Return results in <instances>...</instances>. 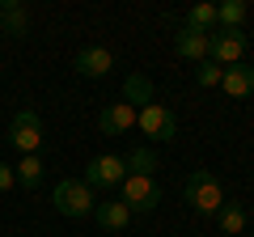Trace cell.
<instances>
[{
    "mask_svg": "<svg viewBox=\"0 0 254 237\" xmlns=\"http://www.w3.org/2000/svg\"><path fill=\"white\" fill-rule=\"evenodd\" d=\"M182 195H187V203L199 212V216H216V212L225 208V186H220L208 170H195V174H190L187 186H182Z\"/></svg>",
    "mask_w": 254,
    "mask_h": 237,
    "instance_id": "6da1fadb",
    "label": "cell"
},
{
    "mask_svg": "<svg viewBox=\"0 0 254 237\" xmlns=\"http://www.w3.org/2000/svg\"><path fill=\"white\" fill-rule=\"evenodd\" d=\"M51 203H55V212L68 216V220H85V216H93V208H98L93 191H89L85 182H76V178H64V182L55 186Z\"/></svg>",
    "mask_w": 254,
    "mask_h": 237,
    "instance_id": "7a4b0ae2",
    "label": "cell"
},
{
    "mask_svg": "<svg viewBox=\"0 0 254 237\" xmlns=\"http://www.w3.org/2000/svg\"><path fill=\"white\" fill-rule=\"evenodd\" d=\"M119 199L127 203V212H153L161 203V186L144 174H127L123 186H119Z\"/></svg>",
    "mask_w": 254,
    "mask_h": 237,
    "instance_id": "3957f363",
    "label": "cell"
},
{
    "mask_svg": "<svg viewBox=\"0 0 254 237\" xmlns=\"http://www.w3.org/2000/svg\"><path fill=\"white\" fill-rule=\"evenodd\" d=\"M208 59L220 68H233L246 59V30H212L208 38Z\"/></svg>",
    "mask_w": 254,
    "mask_h": 237,
    "instance_id": "277c9868",
    "label": "cell"
},
{
    "mask_svg": "<svg viewBox=\"0 0 254 237\" xmlns=\"http://www.w3.org/2000/svg\"><path fill=\"white\" fill-rule=\"evenodd\" d=\"M136 127L148 140H174L178 136V115L170 106H161V102H148L144 110H136Z\"/></svg>",
    "mask_w": 254,
    "mask_h": 237,
    "instance_id": "5b68a950",
    "label": "cell"
},
{
    "mask_svg": "<svg viewBox=\"0 0 254 237\" xmlns=\"http://www.w3.org/2000/svg\"><path fill=\"white\" fill-rule=\"evenodd\" d=\"M123 178H127V161L123 157H115V153H102V157H93L89 165H85V178L81 182L89 186H102V191H110V186H123Z\"/></svg>",
    "mask_w": 254,
    "mask_h": 237,
    "instance_id": "8992f818",
    "label": "cell"
},
{
    "mask_svg": "<svg viewBox=\"0 0 254 237\" xmlns=\"http://www.w3.org/2000/svg\"><path fill=\"white\" fill-rule=\"evenodd\" d=\"M9 140H13V148H21V153H38L43 148V118L34 115V110H17L13 115V123H9Z\"/></svg>",
    "mask_w": 254,
    "mask_h": 237,
    "instance_id": "52a82bcc",
    "label": "cell"
},
{
    "mask_svg": "<svg viewBox=\"0 0 254 237\" xmlns=\"http://www.w3.org/2000/svg\"><path fill=\"white\" fill-rule=\"evenodd\" d=\"M110 68H115V51H110V47H81V51H76V72L81 76H106Z\"/></svg>",
    "mask_w": 254,
    "mask_h": 237,
    "instance_id": "ba28073f",
    "label": "cell"
},
{
    "mask_svg": "<svg viewBox=\"0 0 254 237\" xmlns=\"http://www.w3.org/2000/svg\"><path fill=\"white\" fill-rule=\"evenodd\" d=\"M98 127L106 131V136H123V131L136 127V110L127 106V102H110V106L98 115Z\"/></svg>",
    "mask_w": 254,
    "mask_h": 237,
    "instance_id": "9c48e42d",
    "label": "cell"
},
{
    "mask_svg": "<svg viewBox=\"0 0 254 237\" xmlns=\"http://www.w3.org/2000/svg\"><path fill=\"white\" fill-rule=\"evenodd\" d=\"M0 34H9V38L30 34V13L21 0H0Z\"/></svg>",
    "mask_w": 254,
    "mask_h": 237,
    "instance_id": "30bf717a",
    "label": "cell"
},
{
    "mask_svg": "<svg viewBox=\"0 0 254 237\" xmlns=\"http://www.w3.org/2000/svg\"><path fill=\"white\" fill-rule=\"evenodd\" d=\"M208 38L212 34H199V30L178 26V34H174V51H178L182 59H190V64H203V59H208Z\"/></svg>",
    "mask_w": 254,
    "mask_h": 237,
    "instance_id": "8fae6325",
    "label": "cell"
},
{
    "mask_svg": "<svg viewBox=\"0 0 254 237\" xmlns=\"http://www.w3.org/2000/svg\"><path fill=\"white\" fill-rule=\"evenodd\" d=\"M220 89H225L229 98H250V93H254V68H250V64H233V68H225V76H220Z\"/></svg>",
    "mask_w": 254,
    "mask_h": 237,
    "instance_id": "7c38bea8",
    "label": "cell"
},
{
    "mask_svg": "<svg viewBox=\"0 0 254 237\" xmlns=\"http://www.w3.org/2000/svg\"><path fill=\"white\" fill-rule=\"evenodd\" d=\"M93 220H98L106 233H119V229H127L131 212H127V203H123V199H102L98 208H93Z\"/></svg>",
    "mask_w": 254,
    "mask_h": 237,
    "instance_id": "4fadbf2b",
    "label": "cell"
},
{
    "mask_svg": "<svg viewBox=\"0 0 254 237\" xmlns=\"http://www.w3.org/2000/svg\"><path fill=\"white\" fill-rule=\"evenodd\" d=\"M123 102H127L131 110H136V106L144 110L148 102H153V81H148L144 72H131V76L123 81Z\"/></svg>",
    "mask_w": 254,
    "mask_h": 237,
    "instance_id": "5bb4252c",
    "label": "cell"
},
{
    "mask_svg": "<svg viewBox=\"0 0 254 237\" xmlns=\"http://www.w3.org/2000/svg\"><path fill=\"white\" fill-rule=\"evenodd\" d=\"M187 30H199V34H212L216 30V4H190L187 17H182Z\"/></svg>",
    "mask_w": 254,
    "mask_h": 237,
    "instance_id": "9a60e30c",
    "label": "cell"
},
{
    "mask_svg": "<svg viewBox=\"0 0 254 237\" xmlns=\"http://www.w3.org/2000/svg\"><path fill=\"white\" fill-rule=\"evenodd\" d=\"M13 174H17V186H26V191H38V182H43V157H38V153L21 157Z\"/></svg>",
    "mask_w": 254,
    "mask_h": 237,
    "instance_id": "2e32d148",
    "label": "cell"
},
{
    "mask_svg": "<svg viewBox=\"0 0 254 237\" xmlns=\"http://www.w3.org/2000/svg\"><path fill=\"white\" fill-rule=\"evenodd\" d=\"M216 225H220V233H229V237L246 233V208L242 203H225V208L216 212Z\"/></svg>",
    "mask_w": 254,
    "mask_h": 237,
    "instance_id": "e0dca14e",
    "label": "cell"
},
{
    "mask_svg": "<svg viewBox=\"0 0 254 237\" xmlns=\"http://www.w3.org/2000/svg\"><path fill=\"white\" fill-rule=\"evenodd\" d=\"M127 161V174H144V178H153V170H157V153L148 144H140V148H131V153L123 157Z\"/></svg>",
    "mask_w": 254,
    "mask_h": 237,
    "instance_id": "ac0fdd59",
    "label": "cell"
},
{
    "mask_svg": "<svg viewBox=\"0 0 254 237\" xmlns=\"http://www.w3.org/2000/svg\"><path fill=\"white\" fill-rule=\"evenodd\" d=\"M246 21V4L242 0H225V4H216V30H242Z\"/></svg>",
    "mask_w": 254,
    "mask_h": 237,
    "instance_id": "d6986e66",
    "label": "cell"
},
{
    "mask_svg": "<svg viewBox=\"0 0 254 237\" xmlns=\"http://www.w3.org/2000/svg\"><path fill=\"white\" fill-rule=\"evenodd\" d=\"M220 76H225V68H220V64H212V59H203V64L195 68V81H199L203 89H216V85H220Z\"/></svg>",
    "mask_w": 254,
    "mask_h": 237,
    "instance_id": "ffe728a7",
    "label": "cell"
},
{
    "mask_svg": "<svg viewBox=\"0 0 254 237\" xmlns=\"http://www.w3.org/2000/svg\"><path fill=\"white\" fill-rule=\"evenodd\" d=\"M9 186H17V174H13V165L0 161V191H9Z\"/></svg>",
    "mask_w": 254,
    "mask_h": 237,
    "instance_id": "44dd1931",
    "label": "cell"
}]
</instances>
